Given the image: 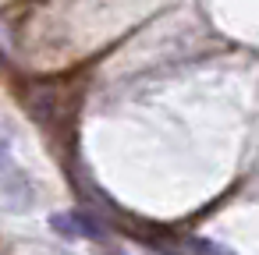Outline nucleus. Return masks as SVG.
<instances>
[{"mask_svg": "<svg viewBox=\"0 0 259 255\" xmlns=\"http://www.w3.org/2000/svg\"><path fill=\"white\" fill-rule=\"evenodd\" d=\"M50 223H54V230H61V234H68V237H89V241H103L107 234H103V223L100 220H93L89 213H54L50 216Z\"/></svg>", "mask_w": 259, "mask_h": 255, "instance_id": "obj_1", "label": "nucleus"}, {"mask_svg": "<svg viewBox=\"0 0 259 255\" xmlns=\"http://www.w3.org/2000/svg\"><path fill=\"white\" fill-rule=\"evenodd\" d=\"M11 167V149H8V142L0 138V170H8Z\"/></svg>", "mask_w": 259, "mask_h": 255, "instance_id": "obj_2", "label": "nucleus"}]
</instances>
